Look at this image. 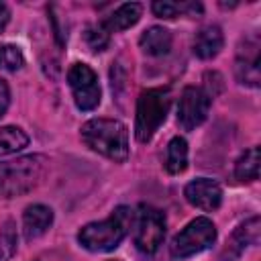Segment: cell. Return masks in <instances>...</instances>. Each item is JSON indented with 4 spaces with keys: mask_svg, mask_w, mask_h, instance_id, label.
I'll return each instance as SVG.
<instances>
[{
    "mask_svg": "<svg viewBox=\"0 0 261 261\" xmlns=\"http://www.w3.org/2000/svg\"><path fill=\"white\" fill-rule=\"evenodd\" d=\"M82 141L96 153L112 159L126 161L128 157V128L114 118H92L82 126Z\"/></svg>",
    "mask_w": 261,
    "mask_h": 261,
    "instance_id": "obj_1",
    "label": "cell"
},
{
    "mask_svg": "<svg viewBox=\"0 0 261 261\" xmlns=\"http://www.w3.org/2000/svg\"><path fill=\"white\" fill-rule=\"evenodd\" d=\"M133 222V210L126 206H118L108 218L100 222H90L77 232V241L84 249L92 253H108L114 251L122 239L126 237Z\"/></svg>",
    "mask_w": 261,
    "mask_h": 261,
    "instance_id": "obj_2",
    "label": "cell"
},
{
    "mask_svg": "<svg viewBox=\"0 0 261 261\" xmlns=\"http://www.w3.org/2000/svg\"><path fill=\"white\" fill-rule=\"evenodd\" d=\"M169 106H171L169 88H149L141 92L137 100V116H135V135L141 143L153 139V135L165 122Z\"/></svg>",
    "mask_w": 261,
    "mask_h": 261,
    "instance_id": "obj_3",
    "label": "cell"
},
{
    "mask_svg": "<svg viewBox=\"0 0 261 261\" xmlns=\"http://www.w3.org/2000/svg\"><path fill=\"white\" fill-rule=\"evenodd\" d=\"M45 171V157L29 155L0 165V198H12L33 190Z\"/></svg>",
    "mask_w": 261,
    "mask_h": 261,
    "instance_id": "obj_4",
    "label": "cell"
},
{
    "mask_svg": "<svg viewBox=\"0 0 261 261\" xmlns=\"http://www.w3.org/2000/svg\"><path fill=\"white\" fill-rule=\"evenodd\" d=\"M133 239L141 253L153 255L165 237V216L161 210L149 204H141L133 212Z\"/></svg>",
    "mask_w": 261,
    "mask_h": 261,
    "instance_id": "obj_5",
    "label": "cell"
},
{
    "mask_svg": "<svg viewBox=\"0 0 261 261\" xmlns=\"http://www.w3.org/2000/svg\"><path fill=\"white\" fill-rule=\"evenodd\" d=\"M216 241V226L210 218L200 216L194 218L192 222H188L171 241V257L175 259H186L192 257L196 253L206 251L210 245H214Z\"/></svg>",
    "mask_w": 261,
    "mask_h": 261,
    "instance_id": "obj_6",
    "label": "cell"
},
{
    "mask_svg": "<svg viewBox=\"0 0 261 261\" xmlns=\"http://www.w3.org/2000/svg\"><path fill=\"white\" fill-rule=\"evenodd\" d=\"M67 84L73 94V102L80 110L88 112L100 104V84L96 71L86 63H73L67 71Z\"/></svg>",
    "mask_w": 261,
    "mask_h": 261,
    "instance_id": "obj_7",
    "label": "cell"
},
{
    "mask_svg": "<svg viewBox=\"0 0 261 261\" xmlns=\"http://www.w3.org/2000/svg\"><path fill=\"white\" fill-rule=\"evenodd\" d=\"M210 94L196 86H186L177 102V124L184 130H194L200 126L210 110Z\"/></svg>",
    "mask_w": 261,
    "mask_h": 261,
    "instance_id": "obj_8",
    "label": "cell"
},
{
    "mask_svg": "<svg viewBox=\"0 0 261 261\" xmlns=\"http://www.w3.org/2000/svg\"><path fill=\"white\" fill-rule=\"evenodd\" d=\"M261 45L257 37H249L241 43L239 51H237V63H234V73L237 80L245 86L257 88L259 80H261V69H259V61H261Z\"/></svg>",
    "mask_w": 261,
    "mask_h": 261,
    "instance_id": "obj_9",
    "label": "cell"
},
{
    "mask_svg": "<svg viewBox=\"0 0 261 261\" xmlns=\"http://www.w3.org/2000/svg\"><path fill=\"white\" fill-rule=\"evenodd\" d=\"M184 196L192 206L206 210V212H212L222 202V188L214 179L198 177V179H192L184 188Z\"/></svg>",
    "mask_w": 261,
    "mask_h": 261,
    "instance_id": "obj_10",
    "label": "cell"
},
{
    "mask_svg": "<svg viewBox=\"0 0 261 261\" xmlns=\"http://www.w3.org/2000/svg\"><path fill=\"white\" fill-rule=\"evenodd\" d=\"M259 230H261V222L259 216H253L249 220H245L243 224L237 226V230L230 234V241L226 243V249L222 253V257L226 261L239 257L249 245H257L259 243Z\"/></svg>",
    "mask_w": 261,
    "mask_h": 261,
    "instance_id": "obj_11",
    "label": "cell"
},
{
    "mask_svg": "<svg viewBox=\"0 0 261 261\" xmlns=\"http://www.w3.org/2000/svg\"><path fill=\"white\" fill-rule=\"evenodd\" d=\"M53 224V210L45 204H33L24 210L22 216V230H24V239L33 241L39 239L41 234L47 232V228Z\"/></svg>",
    "mask_w": 261,
    "mask_h": 261,
    "instance_id": "obj_12",
    "label": "cell"
},
{
    "mask_svg": "<svg viewBox=\"0 0 261 261\" xmlns=\"http://www.w3.org/2000/svg\"><path fill=\"white\" fill-rule=\"evenodd\" d=\"M224 45V35L220 31V27L216 24H208L204 29H200L194 37V53L200 59H212L220 53Z\"/></svg>",
    "mask_w": 261,
    "mask_h": 261,
    "instance_id": "obj_13",
    "label": "cell"
},
{
    "mask_svg": "<svg viewBox=\"0 0 261 261\" xmlns=\"http://www.w3.org/2000/svg\"><path fill=\"white\" fill-rule=\"evenodd\" d=\"M171 43H173V37L167 29L163 27H151L147 29L141 39H139V45L141 49L147 53V55H153V57H159V55H167L169 49H171Z\"/></svg>",
    "mask_w": 261,
    "mask_h": 261,
    "instance_id": "obj_14",
    "label": "cell"
},
{
    "mask_svg": "<svg viewBox=\"0 0 261 261\" xmlns=\"http://www.w3.org/2000/svg\"><path fill=\"white\" fill-rule=\"evenodd\" d=\"M141 12H143V6H141L139 2L120 4V6L104 20V27H106L110 33H112V31H126V29H130L133 24L139 22Z\"/></svg>",
    "mask_w": 261,
    "mask_h": 261,
    "instance_id": "obj_15",
    "label": "cell"
},
{
    "mask_svg": "<svg viewBox=\"0 0 261 261\" xmlns=\"http://www.w3.org/2000/svg\"><path fill=\"white\" fill-rule=\"evenodd\" d=\"M151 10L159 18H175L181 12L188 16H200L202 14V4L200 2H171V0H157L151 4Z\"/></svg>",
    "mask_w": 261,
    "mask_h": 261,
    "instance_id": "obj_16",
    "label": "cell"
},
{
    "mask_svg": "<svg viewBox=\"0 0 261 261\" xmlns=\"http://www.w3.org/2000/svg\"><path fill=\"white\" fill-rule=\"evenodd\" d=\"M188 167V143L184 137H173L165 149V169L171 175L186 171Z\"/></svg>",
    "mask_w": 261,
    "mask_h": 261,
    "instance_id": "obj_17",
    "label": "cell"
},
{
    "mask_svg": "<svg viewBox=\"0 0 261 261\" xmlns=\"http://www.w3.org/2000/svg\"><path fill=\"white\" fill-rule=\"evenodd\" d=\"M234 175L241 181L259 179V147L247 149L234 163Z\"/></svg>",
    "mask_w": 261,
    "mask_h": 261,
    "instance_id": "obj_18",
    "label": "cell"
},
{
    "mask_svg": "<svg viewBox=\"0 0 261 261\" xmlns=\"http://www.w3.org/2000/svg\"><path fill=\"white\" fill-rule=\"evenodd\" d=\"M29 145V135L18 126H2L0 128V157L22 151Z\"/></svg>",
    "mask_w": 261,
    "mask_h": 261,
    "instance_id": "obj_19",
    "label": "cell"
},
{
    "mask_svg": "<svg viewBox=\"0 0 261 261\" xmlns=\"http://www.w3.org/2000/svg\"><path fill=\"white\" fill-rule=\"evenodd\" d=\"M84 39L88 43V47L92 51H104L110 43V31L104 27V22H98V24H90L84 33Z\"/></svg>",
    "mask_w": 261,
    "mask_h": 261,
    "instance_id": "obj_20",
    "label": "cell"
},
{
    "mask_svg": "<svg viewBox=\"0 0 261 261\" xmlns=\"http://www.w3.org/2000/svg\"><path fill=\"white\" fill-rule=\"evenodd\" d=\"M24 65V55L16 45H0V69L16 71Z\"/></svg>",
    "mask_w": 261,
    "mask_h": 261,
    "instance_id": "obj_21",
    "label": "cell"
},
{
    "mask_svg": "<svg viewBox=\"0 0 261 261\" xmlns=\"http://www.w3.org/2000/svg\"><path fill=\"white\" fill-rule=\"evenodd\" d=\"M8 104H10V90H8L6 82L0 80V116H4Z\"/></svg>",
    "mask_w": 261,
    "mask_h": 261,
    "instance_id": "obj_22",
    "label": "cell"
},
{
    "mask_svg": "<svg viewBox=\"0 0 261 261\" xmlns=\"http://www.w3.org/2000/svg\"><path fill=\"white\" fill-rule=\"evenodd\" d=\"M8 20H10V10H8V6L4 2H0V33L6 29Z\"/></svg>",
    "mask_w": 261,
    "mask_h": 261,
    "instance_id": "obj_23",
    "label": "cell"
}]
</instances>
